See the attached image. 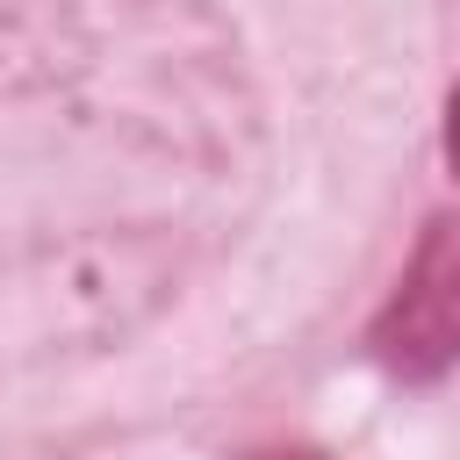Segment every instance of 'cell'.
<instances>
[{
  "instance_id": "6da1fadb",
  "label": "cell",
  "mask_w": 460,
  "mask_h": 460,
  "mask_svg": "<svg viewBox=\"0 0 460 460\" xmlns=\"http://www.w3.org/2000/svg\"><path fill=\"white\" fill-rule=\"evenodd\" d=\"M367 352L395 374V381H446L460 359V230L453 216H431L417 252L402 259L395 295L381 302Z\"/></svg>"
},
{
  "instance_id": "7a4b0ae2",
  "label": "cell",
  "mask_w": 460,
  "mask_h": 460,
  "mask_svg": "<svg viewBox=\"0 0 460 460\" xmlns=\"http://www.w3.org/2000/svg\"><path fill=\"white\" fill-rule=\"evenodd\" d=\"M252 460H323V453H309V446H288V453H252Z\"/></svg>"
}]
</instances>
